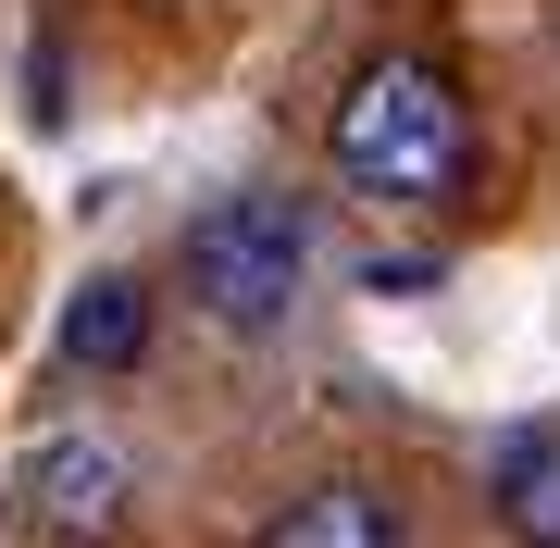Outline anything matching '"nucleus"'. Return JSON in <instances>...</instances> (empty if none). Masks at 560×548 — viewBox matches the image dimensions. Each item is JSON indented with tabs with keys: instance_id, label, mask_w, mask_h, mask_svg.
<instances>
[{
	"instance_id": "obj_1",
	"label": "nucleus",
	"mask_w": 560,
	"mask_h": 548,
	"mask_svg": "<svg viewBox=\"0 0 560 548\" xmlns=\"http://www.w3.org/2000/svg\"><path fill=\"white\" fill-rule=\"evenodd\" d=\"M324 163H337L361 200H386V212H436L448 187L474 175V113H460L448 62L374 50L337 88V113H324Z\"/></svg>"
},
{
	"instance_id": "obj_2",
	"label": "nucleus",
	"mask_w": 560,
	"mask_h": 548,
	"mask_svg": "<svg viewBox=\"0 0 560 548\" xmlns=\"http://www.w3.org/2000/svg\"><path fill=\"white\" fill-rule=\"evenodd\" d=\"M175 275H187V312H200V325L275 337L287 312H300V275H312V200L300 187H224V200L187 212Z\"/></svg>"
},
{
	"instance_id": "obj_3",
	"label": "nucleus",
	"mask_w": 560,
	"mask_h": 548,
	"mask_svg": "<svg viewBox=\"0 0 560 548\" xmlns=\"http://www.w3.org/2000/svg\"><path fill=\"white\" fill-rule=\"evenodd\" d=\"M13 499H25V524H38L50 548H101L125 524V462L101 436H38L25 474H13Z\"/></svg>"
},
{
	"instance_id": "obj_4",
	"label": "nucleus",
	"mask_w": 560,
	"mask_h": 548,
	"mask_svg": "<svg viewBox=\"0 0 560 548\" xmlns=\"http://www.w3.org/2000/svg\"><path fill=\"white\" fill-rule=\"evenodd\" d=\"M261 548H411V511L374 487V474H324V487H300L261 524Z\"/></svg>"
},
{
	"instance_id": "obj_5",
	"label": "nucleus",
	"mask_w": 560,
	"mask_h": 548,
	"mask_svg": "<svg viewBox=\"0 0 560 548\" xmlns=\"http://www.w3.org/2000/svg\"><path fill=\"white\" fill-rule=\"evenodd\" d=\"M138 349H150V287L138 275H88L75 312H62V362L75 374H138Z\"/></svg>"
}]
</instances>
